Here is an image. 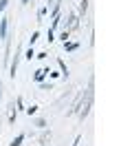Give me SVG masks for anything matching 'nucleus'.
Masks as SVG:
<instances>
[{"label":"nucleus","instance_id":"nucleus-1","mask_svg":"<svg viewBox=\"0 0 132 146\" xmlns=\"http://www.w3.org/2000/svg\"><path fill=\"white\" fill-rule=\"evenodd\" d=\"M90 106H93V89H88V91H86V100L79 102V119H81V122H84L86 115L90 113Z\"/></svg>","mask_w":132,"mask_h":146},{"label":"nucleus","instance_id":"nucleus-2","mask_svg":"<svg viewBox=\"0 0 132 146\" xmlns=\"http://www.w3.org/2000/svg\"><path fill=\"white\" fill-rule=\"evenodd\" d=\"M20 55H22V49H18V51H16V55H13V62H11V66H9V75H11V78H16L18 62H20Z\"/></svg>","mask_w":132,"mask_h":146},{"label":"nucleus","instance_id":"nucleus-3","mask_svg":"<svg viewBox=\"0 0 132 146\" xmlns=\"http://www.w3.org/2000/svg\"><path fill=\"white\" fill-rule=\"evenodd\" d=\"M49 71H51V69H37V71L33 73V80H35V82H44L46 75H49Z\"/></svg>","mask_w":132,"mask_h":146},{"label":"nucleus","instance_id":"nucleus-4","mask_svg":"<svg viewBox=\"0 0 132 146\" xmlns=\"http://www.w3.org/2000/svg\"><path fill=\"white\" fill-rule=\"evenodd\" d=\"M9 20L11 18H0V38H7V31H9Z\"/></svg>","mask_w":132,"mask_h":146},{"label":"nucleus","instance_id":"nucleus-5","mask_svg":"<svg viewBox=\"0 0 132 146\" xmlns=\"http://www.w3.org/2000/svg\"><path fill=\"white\" fill-rule=\"evenodd\" d=\"M77 27H79V16H77V13H70L68 27H66V29H68V31H73V29H77Z\"/></svg>","mask_w":132,"mask_h":146},{"label":"nucleus","instance_id":"nucleus-6","mask_svg":"<svg viewBox=\"0 0 132 146\" xmlns=\"http://www.w3.org/2000/svg\"><path fill=\"white\" fill-rule=\"evenodd\" d=\"M86 11H88V0H81V2H79V13L77 16H86Z\"/></svg>","mask_w":132,"mask_h":146},{"label":"nucleus","instance_id":"nucleus-7","mask_svg":"<svg viewBox=\"0 0 132 146\" xmlns=\"http://www.w3.org/2000/svg\"><path fill=\"white\" fill-rule=\"evenodd\" d=\"M24 133H20V135H18L16 137V139H13V142H11V144H9V146H22V142H24Z\"/></svg>","mask_w":132,"mask_h":146},{"label":"nucleus","instance_id":"nucleus-8","mask_svg":"<svg viewBox=\"0 0 132 146\" xmlns=\"http://www.w3.org/2000/svg\"><path fill=\"white\" fill-rule=\"evenodd\" d=\"M57 64H60V71H62V75L66 78V75H68V66L64 64V60H57Z\"/></svg>","mask_w":132,"mask_h":146},{"label":"nucleus","instance_id":"nucleus-9","mask_svg":"<svg viewBox=\"0 0 132 146\" xmlns=\"http://www.w3.org/2000/svg\"><path fill=\"white\" fill-rule=\"evenodd\" d=\"M77 42H64V49H66V51H75V49H77Z\"/></svg>","mask_w":132,"mask_h":146},{"label":"nucleus","instance_id":"nucleus-10","mask_svg":"<svg viewBox=\"0 0 132 146\" xmlns=\"http://www.w3.org/2000/svg\"><path fill=\"white\" fill-rule=\"evenodd\" d=\"M24 113H26V115H35V113H37V106L31 104V106H26V109H24Z\"/></svg>","mask_w":132,"mask_h":146},{"label":"nucleus","instance_id":"nucleus-11","mask_svg":"<svg viewBox=\"0 0 132 146\" xmlns=\"http://www.w3.org/2000/svg\"><path fill=\"white\" fill-rule=\"evenodd\" d=\"M24 58L29 60V62H31V60L35 58V51H33V46H29V49H26V55H24Z\"/></svg>","mask_w":132,"mask_h":146},{"label":"nucleus","instance_id":"nucleus-12","mask_svg":"<svg viewBox=\"0 0 132 146\" xmlns=\"http://www.w3.org/2000/svg\"><path fill=\"white\" fill-rule=\"evenodd\" d=\"M16 117H18V111L13 109V106H11V111H9V122L13 124V122H16Z\"/></svg>","mask_w":132,"mask_h":146},{"label":"nucleus","instance_id":"nucleus-13","mask_svg":"<svg viewBox=\"0 0 132 146\" xmlns=\"http://www.w3.org/2000/svg\"><path fill=\"white\" fill-rule=\"evenodd\" d=\"M37 38H40V31H33V36L29 38V46H33V44H35V40H37Z\"/></svg>","mask_w":132,"mask_h":146},{"label":"nucleus","instance_id":"nucleus-14","mask_svg":"<svg viewBox=\"0 0 132 146\" xmlns=\"http://www.w3.org/2000/svg\"><path fill=\"white\" fill-rule=\"evenodd\" d=\"M46 11H49V7H46V5H44V7H40V11H37V18L42 20L44 16H46Z\"/></svg>","mask_w":132,"mask_h":146},{"label":"nucleus","instance_id":"nucleus-15","mask_svg":"<svg viewBox=\"0 0 132 146\" xmlns=\"http://www.w3.org/2000/svg\"><path fill=\"white\" fill-rule=\"evenodd\" d=\"M68 36H70V31H68V29H64V31H62V42H68Z\"/></svg>","mask_w":132,"mask_h":146},{"label":"nucleus","instance_id":"nucleus-16","mask_svg":"<svg viewBox=\"0 0 132 146\" xmlns=\"http://www.w3.org/2000/svg\"><path fill=\"white\" fill-rule=\"evenodd\" d=\"M35 126H37V128H46V119H42V117L35 119Z\"/></svg>","mask_w":132,"mask_h":146},{"label":"nucleus","instance_id":"nucleus-17","mask_svg":"<svg viewBox=\"0 0 132 146\" xmlns=\"http://www.w3.org/2000/svg\"><path fill=\"white\" fill-rule=\"evenodd\" d=\"M7 7H9V0H0V13L7 9Z\"/></svg>","mask_w":132,"mask_h":146},{"label":"nucleus","instance_id":"nucleus-18","mask_svg":"<svg viewBox=\"0 0 132 146\" xmlns=\"http://www.w3.org/2000/svg\"><path fill=\"white\" fill-rule=\"evenodd\" d=\"M16 106H18V109H24V102H22V98H18V100H16Z\"/></svg>","mask_w":132,"mask_h":146},{"label":"nucleus","instance_id":"nucleus-19","mask_svg":"<svg viewBox=\"0 0 132 146\" xmlns=\"http://www.w3.org/2000/svg\"><path fill=\"white\" fill-rule=\"evenodd\" d=\"M26 2H29V0H22V5H26Z\"/></svg>","mask_w":132,"mask_h":146},{"label":"nucleus","instance_id":"nucleus-20","mask_svg":"<svg viewBox=\"0 0 132 146\" xmlns=\"http://www.w3.org/2000/svg\"><path fill=\"white\" fill-rule=\"evenodd\" d=\"M0 98H2V93H0Z\"/></svg>","mask_w":132,"mask_h":146}]
</instances>
